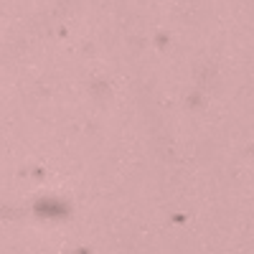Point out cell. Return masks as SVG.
Listing matches in <instances>:
<instances>
[{"label":"cell","mask_w":254,"mask_h":254,"mask_svg":"<svg viewBox=\"0 0 254 254\" xmlns=\"http://www.w3.org/2000/svg\"><path fill=\"white\" fill-rule=\"evenodd\" d=\"M36 211L44 214V216H64L66 214V206H64L61 201H56V198H44V201L36 203Z\"/></svg>","instance_id":"6da1fadb"}]
</instances>
